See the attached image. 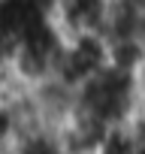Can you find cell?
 I'll list each match as a JSON object with an SVG mask.
<instances>
[{
  "label": "cell",
  "instance_id": "obj_1",
  "mask_svg": "<svg viewBox=\"0 0 145 154\" xmlns=\"http://www.w3.org/2000/svg\"><path fill=\"white\" fill-rule=\"evenodd\" d=\"M142 103H145L142 69H130L115 60L76 91V112L100 121L103 127L133 121Z\"/></svg>",
  "mask_w": 145,
  "mask_h": 154
},
{
  "label": "cell",
  "instance_id": "obj_2",
  "mask_svg": "<svg viewBox=\"0 0 145 154\" xmlns=\"http://www.w3.org/2000/svg\"><path fill=\"white\" fill-rule=\"evenodd\" d=\"M109 63H112V51H109L106 36L103 33H79V36L63 39L54 75H60L66 85H72L79 91L88 79H94Z\"/></svg>",
  "mask_w": 145,
  "mask_h": 154
},
{
  "label": "cell",
  "instance_id": "obj_3",
  "mask_svg": "<svg viewBox=\"0 0 145 154\" xmlns=\"http://www.w3.org/2000/svg\"><path fill=\"white\" fill-rule=\"evenodd\" d=\"M112 0H51V18L63 36L103 33Z\"/></svg>",
  "mask_w": 145,
  "mask_h": 154
},
{
  "label": "cell",
  "instance_id": "obj_4",
  "mask_svg": "<svg viewBox=\"0 0 145 154\" xmlns=\"http://www.w3.org/2000/svg\"><path fill=\"white\" fill-rule=\"evenodd\" d=\"M139 148H142V133L136 130L133 121H124L103 130L94 154H139Z\"/></svg>",
  "mask_w": 145,
  "mask_h": 154
},
{
  "label": "cell",
  "instance_id": "obj_5",
  "mask_svg": "<svg viewBox=\"0 0 145 154\" xmlns=\"http://www.w3.org/2000/svg\"><path fill=\"white\" fill-rule=\"evenodd\" d=\"M18 133H21V109H18V103L0 97V148L15 145Z\"/></svg>",
  "mask_w": 145,
  "mask_h": 154
}]
</instances>
